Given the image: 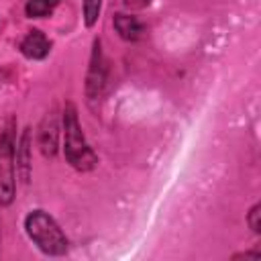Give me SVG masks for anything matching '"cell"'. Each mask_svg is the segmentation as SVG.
I'll list each match as a JSON object with an SVG mask.
<instances>
[{
	"label": "cell",
	"instance_id": "6da1fadb",
	"mask_svg": "<svg viewBox=\"0 0 261 261\" xmlns=\"http://www.w3.org/2000/svg\"><path fill=\"white\" fill-rule=\"evenodd\" d=\"M61 137H63V147H61L63 157L71 169L80 173H88L98 167V155L84 135L77 106L71 100H67L61 110Z\"/></svg>",
	"mask_w": 261,
	"mask_h": 261
},
{
	"label": "cell",
	"instance_id": "7a4b0ae2",
	"mask_svg": "<svg viewBox=\"0 0 261 261\" xmlns=\"http://www.w3.org/2000/svg\"><path fill=\"white\" fill-rule=\"evenodd\" d=\"M24 234L29 241L49 257H61L69 251V239L57 224V220L43 208H33L22 220Z\"/></svg>",
	"mask_w": 261,
	"mask_h": 261
},
{
	"label": "cell",
	"instance_id": "3957f363",
	"mask_svg": "<svg viewBox=\"0 0 261 261\" xmlns=\"http://www.w3.org/2000/svg\"><path fill=\"white\" fill-rule=\"evenodd\" d=\"M14 145H16V120L14 116H8L0 128V208L10 206L16 198Z\"/></svg>",
	"mask_w": 261,
	"mask_h": 261
},
{
	"label": "cell",
	"instance_id": "277c9868",
	"mask_svg": "<svg viewBox=\"0 0 261 261\" xmlns=\"http://www.w3.org/2000/svg\"><path fill=\"white\" fill-rule=\"evenodd\" d=\"M106 88H108V59L104 55L102 41L96 37L92 41V53H90L86 82H84V94L90 108H96V104L104 98Z\"/></svg>",
	"mask_w": 261,
	"mask_h": 261
},
{
	"label": "cell",
	"instance_id": "5b68a950",
	"mask_svg": "<svg viewBox=\"0 0 261 261\" xmlns=\"http://www.w3.org/2000/svg\"><path fill=\"white\" fill-rule=\"evenodd\" d=\"M35 139H37V147H39L43 157H47V159L57 157L59 139H61V120H59L55 110L45 112V116L41 118V122L37 126Z\"/></svg>",
	"mask_w": 261,
	"mask_h": 261
},
{
	"label": "cell",
	"instance_id": "8992f818",
	"mask_svg": "<svg viewBox=\"0 0 261 261\" xmlns=\"http://www.w3.org/2000/svg\"><path fill=\"white\" fill-rule=\"evenodd\" d=\"M14 167H16V177L20 179V184L29 186L33 177V128L31 126H24L16 139Z\"/></svg>",
	"mask_w": 261,
	"mask_h": 261
},
{
	"label": "cell",
	"instance_id": "52a82bcc",
	"mask_svg": "<svg viewBox=\"0 0 261 261\" xmlns=\"http://www.w3.org/2000/svg\"><path fill=\"white\" fill-rule=\"evenodd\" d=\"M51 47H53V45H51V41L47 39V35H45L43 31L31 29V31L22 37V41H20V45H18V51L22 53V57H27V59H31V61H43V59L49 57Z\"/></svg>",
	"mask_w": 261,
	"mask_h": 261
},
{
	"label": "cell",
	"instance_id": "ba28073f",
	"mask_svg": "<svg viewBox=\"0 0 261 261\" xmlns=\"http://www.w3.org/2000/svg\"><path fill=\"white\" fill-rule=\"evenodd\" d=\"M112 27L116 35L126 43H137L145 37V24L135 14L128 12H116L112 16Z\"/></svg>",
	"mask_w": 261,
	"mask_h": 261
},
{
	"label": "cell",
	"instance_id": "9c48e42d",
	"mask_svg": "<svg viewBox=\"0 0 261 261\" xmlns=\"http://www.w3.org/2000/svg\"><path fill=\"white\" fill-rule=\"evenodd\" d=\"M61 0H27L24 14L27 18H45L53 14V10L59 6Z\"/></svg>",
	"mask_w": 261,
	"mask_h": 261
},
{
	"label": "cell",
	"instance_id": "30bf717a",
	"mask_svg": "<svg viewBox=\"0 0 261 261\" xmlns=\"http://www.w3.org/2000/svg\"><path fill=\"white\" fill-rule=\"evenodd\" d=\"M102 14V0H84L82 2V18L86 29H94Z\"/></svg>",
	"mask_w": 261,
	"mask_h": 261
},
{
	"label": "cell",
	"instance_id": "8fae6325",
	"mask_svg": "<svg viewBox=\"0 0 261 261\" xmlns=\"http://www.w3.org/2000/svg\"><path fill=\"white\" fill-rule=\"evenodd\" d=\"M245 222H247V226H249L255 234H261V202H255V204L249 208Z\"/></svg>",
	"mask_w": 261,
	"mask_h": 261
},
{
	"label": "cell",
	"instance_id": "7c38bea8",
	"mask_svg": "<svg viewBox=\"0 0 261 261\" xmlns=\"http://www.w3.org/2000/svg\"><path fill=\"white\" fill-rule=\"evenodd\" d=\"M230 259H253V261H257V259H261V251L255 247V249H251V251H241V253H234Z\"/></svg>",
	"mask_w": 261,
	"mask_h": 261
},
{
	"label": "cell",
	"instance_id": "4fadbf2b",
	"mask_svg": "<svg viewBox=\"0 0 261 261\" xmlns=\"http://www.w3.org/2000/svg\"><path fill=\"white\" fill-rule=\"evenodd\" d=\"M0 247H2V220H0Z\"/></svg>",
	"mask_w": 261,
	"mask_h": 261
}]
</instances>
